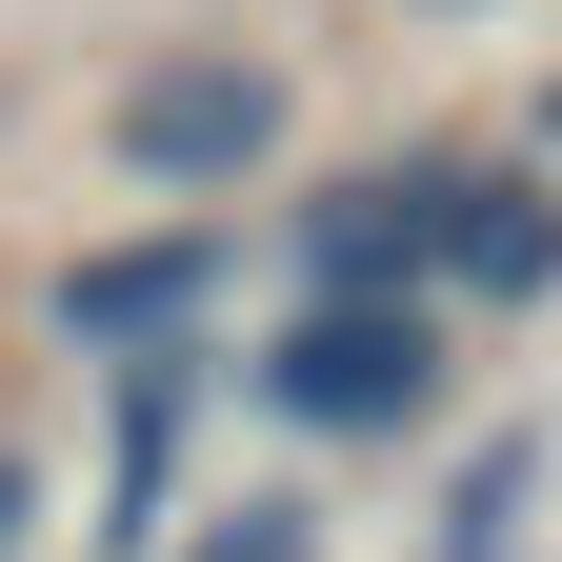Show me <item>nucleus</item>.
Returning a JSON list of instances; mask_svg holds the SVG:
<instances>
[{"label": "nucleus", "mask_w": 562, "mask_h": 562, "mask_svg": "<svg viewBox=\"0 0 562 562\" xmlns=\"http://www.w3.org/2000/svg\"><path fill=\"white\" fill-rule=\"evenodd\" d=\"M462 382H482V341L442 322V302H281V322H241L222 341V422H261L281 462H422L462 422Z\"/></svg>", "instance_id": "1"}, {"label": "nucleus", "mask_w": 562, "mask_h": 562, "mask_svg": "<svg viewBox=\"0 0 562 562\" xmlns=\"http://www.w3.org/2000/svg\"><path fill=\"white\" fill-rule=\"evenodd\" d=\"M422 302H442L462 341L562 322V161H522V140H462V121H442V241H422Z\"/></svg>", "instance_id": "5"}, {"label": "nucleus", "mask_w": 562, "mask_h": 562, "mask_svg": "<svg viewBox=\"0 0 562 562\" xmlns=\"http://www.w3.org/2000/svg\"><path fill=\"white\" fill-rule=\"evenodd\" d=\"M241 261H261V222H222V201H121L101 241L41 261V341H60L81 382H101V362H161V341H222Z\"/></svg>", "instance_id": "3"}, {"label": "nucleus", "mask_w": 562, "mask_h": 562, "mask_svg": "<svg viewBox=\"0 0 562 562\" xmlns=\"http://www.w3.org/2000/svg\"><path fill=\"white\" fill-rule=\"evenodd\" d=\"M161 562H341V522H322V462H281V482H201V503L161 522Z\"/></svg>", "instance_id": "7"}, {"label": "nucleus", "mask_w": 562, "mask_h": 562, "mask_svg": "<svg viewBox=\"0 0 562 562\" xmlns=\"http://www.w3.org/2000/svg\"><path fill=\"white\" fill-rule=\"evenodd\" d=\"M422 241H442V121L382 140V161H322V181H281V302H422Z\"/></svg>", "instance_id": "6"}, {"label": "nucleus", "mask_w": 562, "mask_h": 562, "mask_svg": "<svg viewBox=\"0 0 562 562\" xmlns=\"http://www.w3.org/2000/svg\"><path fill=\"white\" fill-rule=\"evenodd\" d=\"M41 542H60V462H41V442H0V562H41Z\"/></svg>", "instance_id": "9"}, {"label": "nucleus", "mask_w": 562, "mask_h": 562, "mask_svg": "<svg viewBox=\"0 0 562 562\" xmlns=\"http://www.w3.org/2000/svg\"><path fill=\"white\" fill-rule=\"evenodd\" d=\"M522 161H562V81H542V101H522Z\"/></svg>", "instance_id": "10"}, {"label": "nucleus", "mask_w": 562, "mask_h": 562, "mask_svg": "<svg viewBox=\"0 0 562 562\" xmlns=\"http://www.w3.org/2000/svg\"><path fill=\"white\" fill-rule=\"evenodd\" d=\"M201 442H222V341L101 362V442L60 482V562H161V522L201 503Z\"/></svg>", "instance_id": "4"}, {"label": "nucleus", "mask_w": 562, "mask_h": 562, "mask_svg": "<svg viewBox=\"0 0 562 562\" xmlns=\"http://www.w3.org/2000/svg\"><path fill=\"white\" fill-rule=\"evenodd\" d=\"M542 482H562V442H542V422H503V442H482V462L442 482L422 562H522V542H542Z\"/></svg>", "instance_id": "8"}, {"label": "nucleus", "mask_w": 562, "mask_h": 562, "mask_svg": "<svg viewBox=\"0 0 562 562\" xmlns=\"http://www.w3.org/2000/svg\"><path fill=\"white\" fill-rule=\"evenodd\" d=\"M402 21H482V0H402Z\"/></svg>", "instance_id": "11"}, {"label": "nucleus", "mask_w": 562, "mask_h": 562, "mask_svg": "<svg viewBox=\"0 0 562 562\" xmlns=\"http://www.w3.org/2000/svg\"><path fill=\"white\" fill-rule=\"evenodd\" d=\"M302 140H322V81H302V41H261V21H181L161 60H121V101H101L121 201H222V222H261V201L302 181Z\"/></svg>", "instance_id": "2"}]
</instances>
